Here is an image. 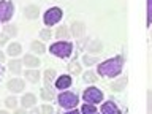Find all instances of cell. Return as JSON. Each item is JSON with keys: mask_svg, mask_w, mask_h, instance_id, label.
Returning a JSON list of instances; mask_svg holds the SVG:
<instances>
[{"mask_svg": "<svg viewBox=\"0 0 152 114\" xmlns=\"http://www.w3.org/2000/svg\"><path fill=\"white\" fill-rule=\"evenodd\" d=\"M62 19V10L60 8H49L45 14V24L46 26H54Z\"/></svg>", "mask_w": 152, "mask_h": 114, "instance_id": "obj_6", "label": "cell"}, {"mask_svg": "<svg viewBox=\"0 0 152 114\" xmlns=\"http://www.w3.org/2000/svg\"><path fill=\"white\" fill-rule=\"evenodd\" d=\"M65 114H79V111L78 109H70V111H66Z\"/></svg>", "mask_w": 152, "mask_h": 114, "instance_id": "obj_34", "label": "cell"}, {"mask_svg": "<svg viewBox=\"0 0 152 114\" xmlns=\"http://www.w3.org/2000/svg\"><path fill=\"white\" fill-rule=\"evenodd\" d=\"M83 114H97V109H95L94 104H84L83 106Z\"/></svg>", "mask_w": 152, "mask_h": 114, "instance_id": "obj_24", "label": "cell"}, {"mask_svg": "<svg viewBox=\"0 0 152 114\" xmlns=\"http://www.w3.org/2000/svg\"><path fill=\"white\" fill-rule=\"evenodd\" d=\"M49 49L56 57L66 59V57L71 54V51H73V46H71V43H68V41H57L49 48Z\"/></svg>", "mask_w": 152, "mask_h": 114, "instance_id": "obj_2", "label": "cell"}, {"mask_svg": "<svg viewBox=\"0 0 152 114\" xmlns=\"http://www.w3.org/2000/svg\"><path fill=\"white\" fill-rule=\"evenodd\" d=\"M21 103H22V108L26 109V108H32L33 104L37 103V97L33 94H26L22 97V100H21Z\"/></svg>", "mask_w": 152, "mask_h": 114, "instance_id": "obj_12", "label": "cell"}, {"mask_svg": "<svg viewBox=\"0 0 152 114\" xmlns=\"http://www.w3.org/2000/svg\"><path fill=\"white\" fill-rule=\"evenodd\" d=\"M152 24V0H147V26Z\"/></svg>", "mask_w": 152, "mask_h": 114, "instance_id": "obj_26", "label": "cell"}, {"mask_svg": "<svg viewBox=\"0 0 152 114\" xmlns=\"http://www.w3.org/2000/svg\"><path fill=\"white\" fill-rule=\"evenodd\" d=\"M84 100L90 104H95V103H100L103 100V92L97 87H89L84 90Z\"/></svg>", "mask_w": 152, "mask_h": 114, "instance_id": "obj_4", "label": "cell"}, {"mask_svg": "<svg viewBox=\"0 0 152 114\" xmlns=\"http://www.w3.org/2000/svg\"><path fill=\"white\" fill-rule=\"evenodd\" d=\"M41 98L46 100V102H51V100L54 98V92H52V90H49L48 87H43V89H41Z\"/></svg>", "mask_w": 152, "mask_h": 114, "instance_id": "obj_22", "label": "cell"}, {"mask_svg": "<svg viewBox=\"0 0 152 114\" xmlns=\"http://www.w3.org/2000/svg\"><path fill=\"white\" fill-rule=\"evenodd\" d=\"M8 90H11L13 94H19L24 90V81L19 78H14L8 83Z\"/></svg>", "mask_w": 152, "mask_h": 114, "instance_id": "obj_7", "label": "cell"}, {"mask_svg": "<svg viewBox=\"0 0 152 114\" xmlns=\"http://www.w3.org/2000/svg\"><path fill=\"white\" fill-rule=\"evenodd\" d=\"M5 104H7L8 108H13L14 109V108L18 106V100L14 98V97H8L7 100H5Z\"/></svg>", "mask_w": 152, "mask_h": 114, "instance_id": "obj_27", "label": "cell"}, {"mask_svg": "<svg viewBox=\"0 0 152 114\" xmlns=\"http://www.w3.org/2000/svg\"><path fill=\"white\" fill-rule=\"evenodd\" d=\"M22 64H26L28 68H37V66H40V59L35 57V56H32V54H27L26 57H24Z\"/></svg>", "mask_w": 152, "mask_h": 114, "instance_id": "obj_11", "label": "cell"}, {"mask_svg": "<svg viewBox=\"0 0 152 114\" xmlns=\"http://www.w3.org/2000/svg\"><path fill=\"white\" fill-rule=\"evenodd\" d=\"M87 51L89 52H100L102 51V41L100 40H92L87 45Z\"/></svg>", "mask_w": 152, "mask_h": 114, "instance_id": "obj_17", "label": "cell"}, {"mask_svg": "<svg viewBox=\"0 0 152 114\" xmlns=\"http://www.w3.org/2000/svg\"><path fill=\"white\" fill-rule=\"evenodd\" d=\"M16 114H26V113L24 111H16Z\"/></svg>", "mask_w": 152, "mask_h": 114, "instance_id": "obj_37", "label": "cell"}, {"mask_svg": "<svg viewBox=\"0 0 152 114\" xmlns=\"http://www.w3.org/2000/svg\"><path fill=\"white\" fill-rule=\"evenodd\" d=\"M7 40H8V35H7V33H2V35H0V46L5 45V43H7Z\"/></svg>", "mask_w": 152, "mask_h": 114, "instance_id": "obj_33", "label": "cell"}, {"mask_svg": "<svg viewBox=\"0 0 152 114\" xmlns=\"http://www.w3.org/2000/svg\"><path fill=\"white\" fill-rule=\"evenodd\" d=\"M83 62H84L86 65H90V64H97V62H98V59H97V57H90V56H84V57H83Z\"/></svg>", "mask_w": 152, "mask_h": 114, "instance_id": "obj_29", "label": "cell"}, {"mask_svg": "<svg viewBox=\"0 0 152 114\" xmlns=\"http://www.w3.org/2000/svg\"><path fill=\"white\" fill-rule=\"evenodd\" d=\"M38 14H40V10H38L37 5H28V7L24 8V16L27 19H37Z\"/></svg>", "mask_w": 152, "mask_h": 114, "instance_id": "obj_9", "label": "cell"}, {"mask_svg": "<svg viewBox=\"0 0 152 114\" xmlns=\"http://www.w3.org/2000/svg\"><path fill=\"white\" fill-rule=\"evenodd\" d=\"M0 114H8L7 111H0Z\"/></svg>", "mask_w": 152, "mask_h": 114, "instance_id": "obj_38", "label": "cell"}, {"mask_svg": "<svg viewBox=\"0 0 152 114\" xmlns=\"http://www.w3.org/2000/svg\"><path fill=\"white\" fill-rule=\"evenodd\" d=\"M59 104L62 108H66V109H73L76 104H78V95L73 94V92H64L59 95Z\"/></svg>", "mask_w": 152, "mask_h": 114, "instance_id": "obj_3", "label": "cell"}, {"mask_svg": "<svg viewBox=\"0 0 152 114\" xmlns=\"http://www.w3.org/2000/svg\"><path fill=\"white\" fill-rule=\"evenodd\" d=\"M30 114H41V111H40V109H37V108H33Z\"/></svg>", "mask_w": 152, "mask_h": 114, "instance_id": "obj_35", "label": "cell"}, {"mask_svg": "<svg viewBox=\"0 0 152 114\" xmlns=\"http://www.w3.org/2000/svg\"><path fill=\"white\" fill-rule=\"evenodd\" d=\"M122 68H124V57L117 56L102 62L97 68V73L102 76H106V78H116V76L122 73Z\"/></svg>", "mask_w": 152, "mask_h": 114, "instance_id": "obj_1", "label": "cell"}, {"mask_svg": "<svg viewBox=\"0 0 152 114\" xmlns=\"http://www.w3.org/2000/svg\"><path fill=\"white\" fill-rule=\"evenodd\" d=\"M5 33H7V35L14 37V35L18 33V28L14 27V26H5Z\"/></svg>", "mask_w": 152, "mask_h": 114, "instance_id": "obj_28", "label": "cell"}, {"mask_svg": "<svg viewBox=\"0 0 152 114\" xmlns=\"http://www.w3.org/2000/svg\"><path fill=\"white\" fill-rule=\"evenodd\" d=\"M68 70H70V73L78 75V73H81V65H79L76 60H73V62H71V64L68 65Z\"/></svg>", "mask_w": 152, "mask_h": 114, "instance_id": "obj_23", "label": "cell"}, {"mask_svg": "<svg viewBox=\"0 0 152 114\" xmlns=\"http://www.w3.org/2000/svg\"><path fill=\"white\" fill-rule=\"evenodd\" d=\"M14 13V7L10 0H2L0 2V21L2 22H7L10 21V18L13 16Z\"/></svg>", "mask_w": 152, "mask_h": 114, "instance_id": "obj_5", "label": "cell"}, {"mask_svg": "<svg viewBox=\"0 0 152 114\" xmlns=\"http://www.w3.org/2000/svg\"><path fill=\"white\" fill-rule=\"evenodd\" d=\"M84 81H86V83H95L97 78H95L94 71H86V73H84Z\"/></svg>", "mask_w": 152, "mask_h": 114, "instance_id": "obj_25", "label": "cell"}, {"mask_svg": "<svg viewBox=\"0 0 152 114\" xmlns=\"http://www.w3.org/2000/svg\"><path fill=\"white\" fill-rule=\"evenodd\" d=\"M102 113L103 114H121V109L114 102H106L102 104Z\"/></svg>", "mask_w": 152, "mask_h": 114, "instance_id": "obj_8", "label": "cell"}, {"mask_svg": "<svg viewBox=\"0 0 152 114\" xmlns=\"http://www.w3.org/2000/svg\"><path fill=\"white\" fill-rule=\"evenodd\" d=\"M56 76H57L56 70H52V68L46 70V71H45V83H46V86H49V84L52 83V81L56 79Z\"/></svg>", "mask_w": 152, "mask_h": 114, "instance_id": "obj_19", "label": "cell"}, {"mask_svg": "<svg viewBox=\"0 0 152 114\" xmlns=\"http://www.w3.org/2000/svg\"><path fill=\"white\" fill-rule=\"evenodd\" d=\"M0 62H5V54L0 51Z\"/></svg>", "mask_w": 152, "mask_h": 114, "instance_id": "obj_36", "label": "cell"}, {"mask_svg": "<svg viewBox=\"0 0 152 114\" xmlns=\"http://www.w3.org/2000/svg\"><path fill=\"white\" fill-rule=\"evenodd\" d=\"M8 68H10V71H11V73L19 75V73L22 71V62L18 60V59H13V60L8 64Z\"/></svg>", "mask_w": 152, "mask_h": 114, "instance_id": "obj_14", "label": "cell"}, {"mask_svg": "<svg viewBox=\"0 0 152 114\" xmlns=\"http://www.w3.org/2000/svg\"><path fill=\"white\" fill-rule=\"evenodd\" d=\"M40 38H41V40H51V30L43 28V30L40 32Z\"/></svg>", "mask_w": 152, "mask_h": 114, "instance_id": "obj_31", "label": "cell"}, {"mask_svg": "<svg viewBox=\"0 0 152 114\" xmlns=\"http://www.w3.org/2000/svg\"><path fill=\"white\" fill-rule=\"evenodd\" d=\"M26 78L30 81V83H38V79H40V73H38L37 70H27L26 71Z\"/></svg>", "mask_w": 152, "mask_h": 114, "instance_id": "obj_18", "label": "cell"}, {"mask_svg": "<svg viewBox=\"0 0 152 114\" xmlns=\"http://www.w3.org/2000/svg\"><path fill=\"white\" fill-rule=\"evenodd\" d=\"M68 28H66L65 26H62V27H59L57 28V33H56V37L59 38V40H66V38H68Z\"/></svg>", "mask_w": 152, "mask_h": 114, "instance_id": "obj_21", "label": "cell"}, {"mask_svg": "<svg viewBox=\"0 0 152 114\" xmlns=\"http://www.w3.org/2000/svg\"><path fill=\"white\" fill-rule=\"evenodd\" d=\"M30 48H32V52H37V54H43V52L46 51L45 45L40 43V41H33L32 45H30Z\"/></svg>", "mask_w": 152, "mask_h": 114, "instance_id": "obj_20", "label": "cell"}, {"mask_svg": "<svg viewBox=\"0 0 152 114\" xmlns=\"http://www.w3.org/2000/svg\"><path fill=\"white\" fill-rule=\"evenodd\" d=\"M41 113L43 114H52V113H54V108L49 106V104H45V106L41 108Z\"/></svg>", "mask_w": 152, "mask_h": 114, "instance_id": "obj_32", "label": "cell"}, {"mask_svg": "<svg viewBox=\"0 0 152 114\" xmlns=\"http://www.w3.org/2000/svg\"><path fill=\"white\" fill-rule=\"evenodd\" d=\"M21 52H22V48H21L19 43H11V45L8 46V54L11 57H18Z\"/></svg>", "mask_w": 152, "mask_h": 114, "instance_id": "obj_15", "label": "cell"}, {"mask_svg": "<svg viewBox=\"0 0 152 114\" xmlns=\"http://www.w3.org/2000/svg\"><path fill=\"white\" fill-rule=\"evenodd\" d=\"M71 86V78L68 75H62L60 78H57L56 79V87L57 89H66V87H70Z\"/></svg>", "mask_w": 152, "mask_h": 114, "instance_id": "obj_10", "label": "cell"}, {"mask_svg": "<svg viewBox=\"0 0 152 114\" xmlns=\"http://www.w3.org/2000/svg\"><path fill=\"white\" fill-rule=\"evenodd\" d=\"M71 32H73V35H75V37H83V35H84V32H86L84 22H81V21L73 22V26H71Z\"/></svg>", "mask_w": 152, "mask_h": 114, "instance_id": "obj_13", "label": "cell"}, {"mask_svg": "<svg viewBox=\"0 0 152 114\" xmlns=\"http://www.w3.org/2000/svg\"><path fill=\"white\" fill-rule=\"evenodd\" d=\"M127 86V78H119L113 83V90H116V92H121L124 90V87Z\"/></svg>", "mask_w": 152, "mask_h": 114, "instance_id": "obj_16", "label": "cell"}, {"mask_svg": "<svg viewBox=\"0 0 152 114\" xmlns=\"http://www.w3.org/2000/svg\"><path fill=\"white\" fill-rule=\"evenodd\" d=\"M147 114H152V90L147 92Z\"/></svg>", "mask_w": 152, "mask_h": 114, "instance_id": "obj_30", "label": "cell"}]
</instances>
